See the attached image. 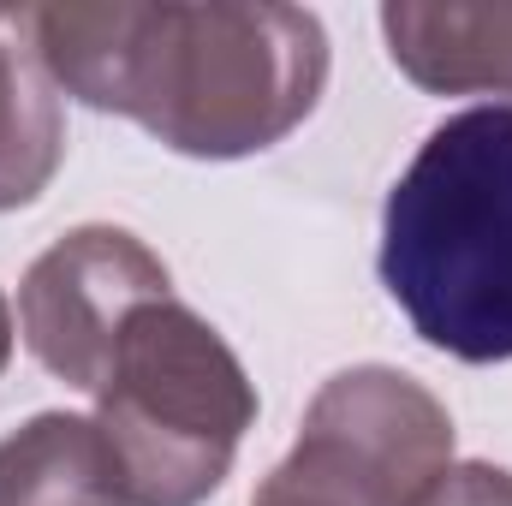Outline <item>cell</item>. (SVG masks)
I'll use <instances>...</instances> for the list:
<instances>
[{
	"label": "cell",
	"mask_w": 512,
	"mask_h": 506,
	"mask_svg": "<svg viewBox=\"0 0 512 506\" xmlns=\"http://www.w3.org/2000/svg\"><path fill=\"white\" fill-rule=\"evenodd\" d=\"M6 358H12V310L0 298V370H6Z\"/></svg>",
	"instance_id": "8fae6325"
},
{
	"label": "cell",
	"mask_w": 512,
	"mask_h": 506,
	"mask_svg": "<svg viewBox=\"0 0 512 506\" xmlns=\"http://www.w3.org/2000/svg\"><path fill=\"white\" fill-rule=\"evenodd\" d=\"M251 506H364L346 483H334L328 471H316V465H304V459H280L268 477H262V489H256Z\"/></svg>",
	"instance_id": "9c48e42d"
},
{
	"label": "cell",
	"mask_w": 512,
	"mask_h": 506,
	"mask_svg": "<svg viewBox=\"0 0 512 506\" xmlns=\"http://www.w3.org/2000/svg\"><path fill=\"white\" fill-rule=\"evenodd\" d=\"M60 155H66L60 90L36 60L24 18L0 12V215L36 203L60 173Z\"/></svg>",
	"instance_id": "ba28073f"
},
{
	"label": "cell",
	"mask_w": 512,
	"mask_h": 506,
	"mask_svg": "<svg viewBox=\"0 0 512 506\" xmlns=\"http://www.w3.org/2000/svg\"><path fill=\"white\" fill-rule=\"evenodd\" d=\"M155 298H173V280L137 233L72 227L30 262L18 286V334L54 381L96 393L120 328Z\"/></svg>",
	"instance_id": "5b68a950"
},
{
	"label": "cell",
	"mask_w": 512,
	"mask_h": 506,
	"mask_svg": "<svg viewBox=\"0 0 512 506\" xmlns=\"http://www.w3.org/2000/svg\"><path fill=\"white\" fill-rule=\"evenodd\" d=\"M292 459L328 471L364 506H423L453 471V417L417 376L358 364L322 381Z\"/></svg>",
	"instance_id": "277c9868"
},
{
	"label": "cell",
	"mask_w": 512,
	"mask_h": 506,
	"mask_svg": "<svg viewBox=\"0 0 512 506\" xmlns=\"http://www.w3.org/2000/svg\"><path fill=\"white\" fill-rule=\"evenodd\" d=\"M256 423L239 352L191 304L155 298L120 328L96 381V429L120 465L126 506H203Z\"/></svg>",
	"instance_id": "3957f363"
},
{
	"label": "cell",
	"mask_w": 512,
	"mask_h": 506,
	"mask_svg": "<svg viewBox=\"0 0 512 506\" xmlns=\"http://www.w3.org/2000/svg\"><path fill=\"white\" fill-rule=\"evenodd\" d=\"M0 506H126L96 417L42 411L0 441Z\"/></svg>",
	"instance_id": "52a82bcc"
},
{
	"label": "cell",
	"mask_w": 512,
	"mask_h": 506,
	"mask_svg": "<svg viewBox=\"0 0 512 506\" xmlns=\"http://www.w3.org/2000/svg\"><path fill=\"white\" fill-rule=\"evenodd\" d=\"M382 286L423 346L512 358V108L447 114L382 203Z\"/></svg>",
	"instance_id": "7a4b0ae2"
},
{
	"label": "cell",
	"mask_w": 512,
	"mask_h": 506,
	"mask_svg": "<svg viewBox=\"0 0 512 506\" xmlns=\"http://www.w3.org/2000/svg\"><path fill=\"white\" fill-rule=\"evenodd\" d=\"M54 90L191 161L262 155L328 90V30L280 0H66L18 12Z\"/></svg>",
	"instance_id": "6da1fadb"
},
{
	"label": "cell",
	"mask_w": 512,
	"mask_h": 506,
	"mask_svg": "<svg viewBox=\"0 0 512 506\" xmlns=\"http://www.w3.org/2000/svg\"><path fill=\"white\" fill-rule=\"evenodd\" d=\"M393 66L435 96H512V0L495 6H382Z\"/></svg>",
	"instance_id": "8992f818"
},
{
	"label": "cell",
	"mask_w": 512,
	"mask_h": 506,
	"mask_svg": "<svg viewBox=\"0 0 512 506\" xmlns=\"http://www.w3.org/2000/svg\"><path fill=\"white\" fill-rule=\"evenodd\" d=\"M423 506H512V471L483 465V459L453 465V471L423 495Z\"/></svg>",
	"instance_id": "30bf717a"
}]
</instances>
